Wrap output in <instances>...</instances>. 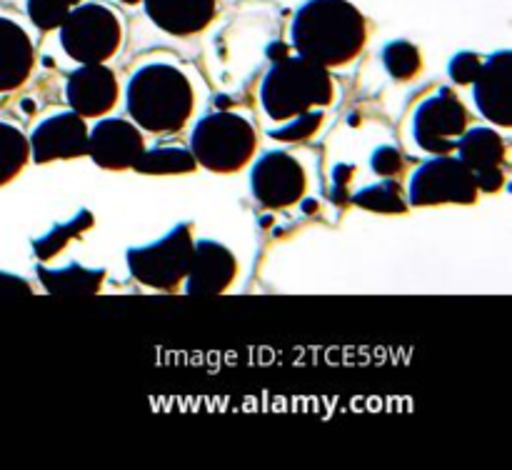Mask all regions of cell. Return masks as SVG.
I'll return each instance as SVG.
<instances>
[{
  "instance_id": "obj_1",
  "label": "cell",
  "mask_w": 512,
  "mask_h": 470,
  "mask_svg": "<svg viewBox=\"0 0 512 470\" xmlns=\"http://www.w3.org/2000/svg\"><path fill=\"white\" fill-rule=\"evenodd\" d=\"M290 40L298 55L325 68H343L368 43V20L350 0H308L295 13Z\"/></svg>"
},
{
  "instance_id": "obj_2",
  "label": "cell",
  "mask_w": 512,
  "mask_h": 470,
  "mask_svg": "<svg viewBox=\"0 0 512 470\" xmlns=\"http://www.w3.org/2000/svg\"><path fill=\"white\" fill-rule=\"evenodd\" d=\"M125 108L145 133L175 135L193 118V83L183 70L170 63L143 65L128 80Z\"/></svg>"
},
{
  "instance_id": "obj_3",
  "label": "cell",
  "mask_w": 512,
  "mask_h": 470,
  "mask_svg": "<svg viewBox=\"0 0 512 470\" xmlns=\"http://www.w3.org/2000/svg\"><path fill=\"white\" fill-rule=\"evenodd\" d=\"M333 100L335 83L330 70L303 55L275 58L260 80V103L268 118L278 123L305 110L328 108Z\"/></svg>"
},
{
  "instance_id": "obj_4",
  "label": "cell",
  "mask_w": 512,
  "mask_h": 470,
  "mask_svg": "<svg viewBox=\"0 0 512 470\" xmlns=\"http://www.w3.org/2000/svg\"><path fill=\"white\" fill-rule=\"evenodd\" d=\"M190 153L195 163L210 173H240L258 153V133L245 115L233 110H213L193 125Z\"/></svg>"
},
{
  "instance_id": "obj_5",
  "label": "cell",
  "mask_w": 512,
  "mask_h": 470,
  "mask_svg": "<svg viewBox=\"0 0 512 470\" xmlns=\"http://www.w3.org/2000/svg\"><path fill=\"white\" fill-rule=\"evenodd\" d=\"M193 248V223H178L155 243L128 248L125 263H128L130 275L140 285L173 293L183 285Z\"/></svg>"
},
{
  "instance_id": "obj_6",
  "label": "cell",
  "mask_w": 512,
  "mask_h": 470,
  "mask_svg": "<svg viewBox=\"0 0 512 470\" xmlns=\"http://www.w3.org/2000/svg\"><path fill=\"white\" fill-rule=\"evenodd\" d=\"M60 45L75 63H108L123 45V23L103 3H83L60 23Z\"/></svg>"
},
{
  "instance_id": "obj_7",
  "label": "cell",
  "mask_w": 512,
  "mask_h": 470,
  "mask_svg": "<svg viewBox=\"0 0 512 470\" xmlns=\"http://www.w3.org/2000/svg\"><path fill=\"white\" fill-rule=\"evenodd\" d=\"M480 188L468 165L453 155H435L420 165L410 178L408 205L433 208V205H475Z\"/></svg>"
},
{
  "instance_id": "obj_8",
  "label": "cell",
  "mask_w": 512,
  "mask_h": 470,
  "mask_svg": "<svg viewBox=\"0 0 512 470\" xmlns=\"http://www.w3.org/2000/svg\"><path fill=\"white\" fill-rule=\"evenodd\" d=\"M470 128V110L448 88L425 98L415 108L413 138L423 150L433 155L453 153L460 135Z\"/></svg>"
},
{
  "instance_id": "obj_9",
  "label": "cell",
  "mask_w": 512,
  "mask_h": 470,
  "mask_svg": "<svg viewBox=\"0 0 512 470\" xmlns=\"http://www.w3.org/2000/svg\"><path fill=\"white\" fill-rule=\"evenodd\" d=\"M308 175L303 163L285 150H268L250 170V193L263 208H293L305 198Z\"/></svg>"
},
{
  "instance_id": "obj_10",
  "label": "cell",
  "mask_w": 512,
  "mask_h": 470,
  "mask_svg": "<svg viewBox=\"0 0 512 470\" xmlns=\"http://www.w3.org/2000/svg\"><path fill=\"white\" fill-rule=\"evenodd\" d=\"M145 150L143 130L125 118H100L88 130V155L98 168L120 173L133 170Z\"/></svg>"
},
{
  "instance_id": "obj_11",
  "label": "cell",
  "mask_w": 512,
  "mask_h": 470,
  "mask_svg": "<svg viewBox=\"0 0 512 470\" xmlns=\"http://www.w3.org/2000/svg\"><path fill=\"white\" fill-rule=\"evenodd\" d=\"M458 158L468 165L470 173L478 180L480 193H498L505 185V160H508V143L498 130L488 125L468 128L460 135Z\"/></svg>"
},
{
  "instance_id": "obj_12",
  "label": "cell",
  "mask_w": 512,
  "mask_h": 470,
  "mask_svg": "<svg viewBox=\"0 0 512 470\" xmlns=\"http://www.w3.org/2000/svg\"><path fill=\"white\" fill-rule=\"evenodd\" d=\"M88 123L73 110L55 113L35 125L28 138L30 158L35 163H53V160H75L88 155Z\"/></svg>"
},
{
  "instance_id": "obj_13",
  "label": "cell",
  "mask_w": 512,
  "mask_h": 470,
  "mask_svg": "<svg viewBox=\"0 0 512 470\" xmlns=\"http://www.w3.org/2000/svg\"><path fill=\"white\" fill-rule=\"evenodd\" d=\"M65 98L80 118H103L118 105V75L105 63H85L65 80Z\"/></svg>"
},
{
  "instance_id": "obj_14",
  "label": "cell",
  "mask_w": 512,
  "mask_h": 470,
  "mask_svg": "<svg viewBox=\"0 0 512 470\" xmlns=\"http://www.w3.org/2000/svg\"><path fill=\"white\" fill-rule=\"evenodd\" d=\"M238 278V258L228 245L218 240H195L193 258L185 273V293L188 295H220Z\"/></svg>"
},
{
  "instance_id": "obj_15",
  "label": "cell",
  "mask_w": 512,
  "mask_h": 470,
  "mask_svg": "<svg viewBox=\"0 0 512 470\" xmlns=\"http://www.w3.org/2000/svg\"><path fill=\"white\" fill-rule=\"evenodd\" d=\"M510 80H512V53L498 50L483 60L473 85L475 105L498 128L508 130L512 125V100H510Z\"/></svg>"
},
{
  "instance_id": "obj_16",
  "label": "cell",
  "mask_w": 512,
  "mask_h": 470,
  "mask_svg": "<svg viewBox=\"0 0 512 470\" xmlns=\"http://www.w3.org/2000/svg\"><path fill=\"white\" fill-rule=\"evenodd\" d=\"M148 18L163 33L190 38L213 25L218 18V0H143Z\"/></svg>"
},
{
  "instance_id": "obj_17",
  "label": "cell",
  "mask_w": 512,
  "mask_h": 470,
  "mask_svg": "<svg viewBox=\"0 0 512 470\" xmlns=\"http://www.w3.org/2000/svg\"><path fill=\"white\" fill-rule=\"evenodd\" d=\"M35 68V48L15 20L0 15V93L23 88Z\"/></svg>"
},
{
  "instance_id": "obj_18",
  "label": "cell",
  "mask_w": 512,
  "mask_h": 470,
  "mask_svg": "<svg viewBox=\"0 0 512 470\" xmlns=\"http://www.w3.org/2000/svg\"><path fill=\"white\" fill-rule=\"evenodd\" d=\"M38 280L50 295H98L103 288L105 268H85L80 263H70L65 268H45L38 265Z\"/></svg>"
},
{
  "instance_id": "obj_19",
  "label": "cell",
  "mask_w": 512,
  "mask_h": 470,
  "mask_svg": "<svg viewBox=\"0 0 512 470\" xmlns=\"http://www.w3.org/2000/svg\"><path fill=\"white\" fill-rule=\"evenodd\" d=\"M195 168H198V163H195L190 148L155 145V148H145L140 153L133 170H138L140 175H185L195 173Z\"/></svg>"
},
{
  "instance_id": "obj_20",
  "label": "cell",
  "mask_w": 512,
  "mask_h": 470,
  "mask_svg": "<svg viewBox=\"0 0 512 470\" xmlns=\"http://www.w3.org/2000/svg\"><path fill=\"white\" fill-rule=\"evenodd\" d=\"M30 160L28 135L13 123L0 120V188L13 183Z\"/></svg>"
},
{
  "instance_id": "obj_21",
  "label": "cell",
  "mask_w": 512,
  "mask_h": 470,
  "mask_svg": "<svg viewBox=\"0 0 512 470\" xmlns=\"http://www.w3.org/2000/svg\"><path fill=\"white\" fill-rule=\"evenodd\" d=\"M93 225H95L93 213L85 208L78 210V215H75V218H70L68 223L53 225V228H50L43 238L33 240L35 258H38L40 263H45V260H53L55 255L63 253L65 245H68L70 240L80 238V235H85L88 230H93Z\"/></svg>"
},
{
  "instance_id": "obj_22",
  "label": "cell",
  "mask_w": 512,
  "mask_h": 470,
  "mask_svg": "<svg viewBox=\"0 0 512 470\" xmlns=\"http://www.w3.org/2000/svg\"><path fill=\"white\" fill-rule=\"evenodd\" d=\"M350 200H353L358 208L370 210V213H380V215L408 213V198L403 195V188L398 185V180L393 178H385L383 183L368 185V188L358 190Z\"/></svg>"
},
{
  "instance_id": "obj_23",
  "label": "cell",
  "mask_w": 512,
  "mask_h": 470,
  "mask_svg": "<svg viewBox=\"0 0 512 470\" xmlns=\"http://www.w3.org/2000/svg\"><path fill=\"white\" fill-rule=\"evenodd\" d=\"M383 65L398 83H408L423 73V53L410 40H393L383 48Z\"/></svg>"
},
{
  "instance_id": "obj_24",
  "label": "cell",
  "mask_w": 512,
  "mask_h": 470,
  "mask_svg": "<svg viewBox=\"0 0 512 470\" xmlns=\"http://www.w3.org/2000/svg\"><path fill=\"white\" fill-rule=\"evenodd\" d=\"M323 123V110H305V113L295 115V118H290L288 123L280 125V128L270 130V135H273L275 140H280V143H303V140L313 138V135L323 128Z\"/></svg>"
},
{
  "instance_id": "obj_25",
  "label": "cell",
  "mask_w": 512,
  "mask_h": 470,
  "mask_svg": "<svg viewBox=\"0 0 512 470\" xmlns=\"http://www.w3.org/2000/svg\"><path fill=\"white\" fill-rule=\"evenodd\" d=\"M70 3L73 0H28L25 10H28V18L33 20V25L43 33L48 30H58L60 23L68 15Z\"/></svg>"
},
{
  "instance_id": "obj_26",
  "label": "cell",
  "mask_w": 512,
  "mask_h": 470,
  "mask_svg": "<svg viewBox=\"0 0 512 470\" xmlns=\"http://www.w3.org/2000/svg\"><path fill=\"white\" fill-rule=\"evenodd\" d=\"M370 165L380 178H398L405 170V158L395 145H380L370 158Z\"/></svg>"
},
{
  "instance_id": "obj_27",
  "label": "cell",
  "mask_w": 512,
  "mask_h": 470,
  "mask_svg": "<svg viewBox=\"0 0 512 470\" xmlns=\"http://www.w3.org/2000/svg\"><path fill=\"white\" fill-rule=\"evenodd\" d=\"M480 65H483V58H480L478 53H473V50H460V53L453 55V60H450L448 73L450 78H453V83L470 85L475 80V75H478Z\"/></svg>"
},
{
  "instance_id": "obj_28",
  "label": "cell",
  "mask_w": 512,
  "mask_h": 470,
  "mask_svg": "<svg viewBox=\"0 0 512 470\" xmlns=\"http://www.w3.org/2000/svg\"><path fill=\"white\" fill-rule=\"evenodd\" d=\"M30 293H33V290H30L28 280L20 278V275L0 270V298H13V295H30Z\"/></svg>"
},
{
  "instance_id": "obj_29",
  "label": "cell",
  "mask_w": 512,
  "mask_h": 470,
  "mask_svg": "<svg viewBox=\"0 0 512 470\" xmlns=\"http://www.w3.org/2000/svg\"><path fill=\"white\" fill-rule=\"evenodd\" d=\"M353 178H355V165H338V168L333 170L335 200H338V203H343V193H345V188H348V183Z\"/></svg>"
},
{
  "instance_id": "obj_30",
  "label": "cell",
  "mask_w": 512,
  "mask_h": 470,
  "mask_svg": "<svg viewBox=\"0 0 512 470\" xmlns=\"http://www.w3.org/2000/svg\"><path fill=\"white\" fill-rule=\"evenodd\" d=\"M123 3H128V5H133V3H138V0H123Z\"/></svg>"
}]
</instances>
